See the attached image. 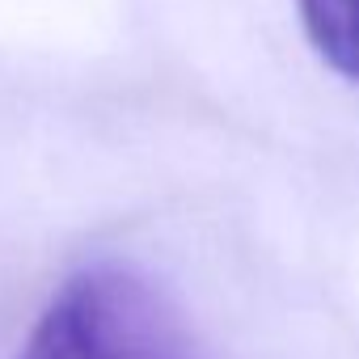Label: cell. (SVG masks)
<instances>
[{
  "label": "cell",
  "instance_id": "obj_1",
  "mask_svg": "<svg viewBox=\"0 0 359 359\" xmlns=\"http://www.w3.org/2000/svg\"><path fill=\"white\" fill-rule=\"evenodd\" d=\"M18 359H187V334L144 275L97 262L47 300Z\"/></svg>",
  "mask_w": 359,
  "mask_h": 359
},
{
  "label": "cell",
  "instance_id": "obj_2",
  "mask_svg": "<svg viewBox=\"0 0 359 359\" xmlns=\"http://www.w3.org/2000/svg\"><path fill=\"white\" fill-rule=\"evenodd\" d=\"M313 51L359 85V0H296Z\"/></svg>",
  "mask_w": 359,
  "mask_h": 359
}]
</instances>
